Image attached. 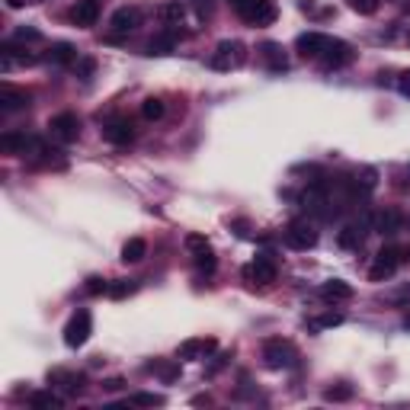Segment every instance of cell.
<instances>
[{
	"label": "cell",
	"mask_w": 410,
	"mask_h": 410,
	"mask_svg": "<svg viewBox=\"0 0 410 410\" xmlns=\"http://www.w3.org/2000/svg\"><path fill=\"white\" fill-rule=\"evenodd\" d=\"M234 10L241 16L243 23L250 26H273L276 16H279V7H276V0H234Z\"/></svg>",
	"instance_id": "1"
},
{
	"label": "cell",
	"mask_w": 410,
	"mask_h": 410,
	"mask_svg": "<svg viewBox=\"0 0 410 410\" xmlns=\"http://www.w3.org/2000/svg\"><path fill=\"white\" fill-rule=\"evenodd\" d=\"M295 359H298V350L292 346L289 340H282V337H269V340L263 343V365L266 369L279 372V369L295 365Z\"/></svg>",
	"instance_id": "2"
},
{
	"label": "cell",
	"mask_w": 410,
	"mask_h": 410,
	"mask_svg": "<svg viewBox=\"0 0 410 410\" xmlns=\"http://www.w3.org/2000/svg\"><path fill=\"white\" fill-rule=\"evenodd\" d=\"M243 61H247V48L237 38H225V42H218V48L212 55V68L231 71V68H243Z\"/></svg>",
	"instance_id": "3"
},
{
	"label": "cell",
	"mask_w": 410,
	"mask_h": 410,
	"mask_svg": "<svg viewBox=\"0 0 410 410\" xmlns=\"http://www.w3.org/2000/svg\"><path fill=\"white\" fill-rule=\"evenodd\" d=\"M90 334H93L90 311H74L71 314V320L64 324V343H68L71 350H80V346L90 340Z\"/></svg>",
	"instance_id": "4"
},
{
	"label": "cell",
	"mask_w": 410,
	"mask_h": 410,
	"mask_svg": "<svg viewBox=\"0 0 410 410\" xmlns=\"http://www.w3.org/2000/svg\"><path fill=\"white\" fill-rule=\"evenodd\" d=\"M353 61H356L353 45H346V42L334 38V42H330V48L320 55V68H324V71H343V68H350Z\"/></svg>",
	"instance_id": "5"
},
{
	"label": "cell",
	"mask_w": 410,
	"mask_h": 410,
	"mask_svg": "<svg viewBox=\"0 0 410 410\" xmlns=\"http://www.w3.org/2000/svg\"><path fill=\"white\" fill-rule=\"evenodd\" d=\"M141 26V10L138 7H119L113 16H109V42H115L119 36H129L132 29Z\"/></svg>",
	"instance_id": "6"
},
{
	"label": "cell",
	"mask_w": 410,
	"mask_h": 410,
	"mask_svg": "<svg viewBox=\"0 0 410 410\" xmlns=\"http://www.w3.org/2000/svg\"><path fill=\"white\" fill-rule=\"evenodd\" d=\"M243 279L253 282V285H273L276 282V260L273 253H260L247 269H243Z\"/></svg>",
	"instance_id": "7"
},
{
	"label": "cell",
	"mask_w": 410,
	"mask_h": 410,
	"mask_svg": "<svg viewBox=\"0 0 410 410\" xmlns=\"http://www.w3.org/2000/svg\"><path fill=\"white\" fill-rule=\"evenodd\" d=\"M48 129H52V135L58 138L61 145H71V141L80 138V119L74 113H58V115H52Z\"/></svg>",
	"instance_id": "8"
},
{
	"label": "cell",
	"mask_w": 410,
	"mask_h": 410,
	"mask_svg": "<svg viewBox=\"0 0 410 410\" xmlns=\"http://www.w3.org/2000/svg\"><path fill=\"white\" fill-rule=\"evenodd\" d=\"M38 138L26 135V132H3L0 135V151L3 154H36L38 151Z\"/></svg>",
	"instance_id": "9"
},
{
	"label": "cell",
	"mask_w": 410,
	"mask_h": 410,
	"mask_svg": "<svg viewBox=\"0 0 410 410\" xmlns=\"http://www.w3.org/2000/svg\"><path fill=\"white\" fill-rule=\"evenodd\" d=\"M397 263H401V250H397V247H381L375 266L369 269V279H372V282L391 279V276H395V269H397Z\"/></svg>",
	"instance_id": "10"
},
{
	"label": "cell",
	"mask_w": 410,
	"mask_h": 410,
	"mask_svg": "<svg viewBox=\"0 0 410 410\" xmlns=\"http://www.w3.org/2000/svg\"><path fill=\"white\" fill-rule=\"evenodd\" d=\"M285 243H289L292 250H311L314 243H318V231L308 221H292L289 228H285Z\"/></svg>",
	"instance_id": "11"
},
{
	"label": "cell",
	"mask_w": 410,
	"mask_h": 410,
	"mask_svg": "<svg viewBox=\"0 0 410 410\" xmlns=\"http://www.w3.org/2000/svg\"><path fill=\"white\" fill-rule=\"evenodd\" d=\"M99 10H103V0H77L74 7H71L68 20L74 26H80V29H90V26H97Z\"/></svg>",
	"instance_id": "12"
},
{
	"label": "cell",
	"mask_w": 410,
	"mask_h": 410,
	"mask_svg": "<svg viewBox=\"0 0 410 410\" xmlns=\"http://www.w3.org/2000/svg\"><path fill=\"white\" fill-rule=\"evenodd\" d=\"M330 42H334V38L324 36V32H302V36L295 38V48L302 58H320V55L330 48Z\"/></svg>",
	"instance_id": "13"
},
{
	"label": "cell",
	"mask_w": 410,
	"mask_h": 410,
	"mask_svg": "<svg viewBox=\"0 0 410 410\" xmlns=\"http://www.w3.org/2000/svg\"><path fill=\"white\" fill-rule=\"evenodd\" d=\"M215 350H218V340H215V337H190V340L180 343L176 356L180 359H205V356H212Z\"/></svg>",
	"instance_id": "14"
},
{
	"label": "cell",
	"mask_w": 410,
	"mask_h": 410,
	"mask_svg": "<svg viewBox=\"0 0 410 410\" xmlns=\"http://www.w3.org/2000/svg\"><path fill=\"white\" fill-rule=\"evenodd\" d=\"M369 228H372V215H365V218H359V221H353V225H346V228L340 231V247L343 250H356V247H362V241H365V234H369Z\"/></svg>",
	"instance_id": "15"
},
{
	"label": "cell",
	"mask_w": 410,
	"mask_h": 410,
	"mask_svg": "<svg viewBox=\"0 0 410 410\" xmlns=\"http://www.w3.org/2000/svg\"><path fill=\"white\" fill-rule=\"evenodd\" d=\"M103 138H106L109 145L122 148V145H132V138H135V129H132L129 119H109L103 125Z\"/></svg>",
	"instance_id": "16"
},
{
	"label": "cell",
	"mask_w": 410,
	"mask_h": 410,
	"mask_svg": "<svg viewBox=\"0 0 410 410\" xmlns=\"http://www.w3.org/2000/svg\"><path fill=\"white\" fill-rule=\"evenodd\" d=\"M26 106H29V93L13 84H0V109L3 113H16V109H26Z\"/></svg>",
	"instance_id": "17"
},
{
	"label": "cell",
	"mask_w": 410,
	"mask_h": 410,
	"mask_svg": "<svg viewBox=\"0 0 410 410\" xmlns=\"http://www.w3.org/2000/svg\"><path fill=\"white\" fill-rule=\"evenodd\" d=\"M48 385H58L61 391H68V395H80V391H84V375L68 372V369H52V372H48Z\"/></svg>",
	"instance_id": "18"
},
{
	"label": "cell",
	"mask_w": 410,
	"mask_h": 410,
	"mask_svg": "<svg viewBox=\"0 0 410 410\" xmlns=\"http://www.w3.org/2000/svg\"><path fill=\"white\" fill-rule=\"evenodd\" d=\"M260 58L266 61V68L273 71V74H282V71L289 68V58H285L282 45H276V42H263L260 45Z\"/></svg>",
	"instance_id": "19"
},
{
	"label": "cell",
	"mask_w": 410,
	"mask_h": 410,
	"mask_svg": "<svg viewBox=\"0 0 410 410\" xmlns=\"http://www.w3.org/2000/svg\"><path fill=\"white\" fill-rule=\"evenodd\" d=\"M401 212L397 208H385V212L372 215V231H379V234H397L401 231Z\"/></svg>",
	"instance_id": "20"
},
{
	"label": "cell",
	"mask_w": 410,
	"mask_h": 410,
	"mask_svg": "<svg viewBox=\"0 0 410 410\" xmlns=\"http://www.w3.org/2000/svg\"><path fill=\"white\" fill-rule=\"evenodd\" d=\"M320 298H327V302H350L353 285L343 279H327L324 285H320Z\"/></svg>",
	"instance_id": "21"
},
{
	"label": "cell",
	"mask_w": 410,
	"mask_h": 410,
	"mask_svg": "<svg viewBox=\"0 0 410 410\" xmlns=\"http://www.w3.org/2000/svg\"><path fill=\"white\" fill-rule=\"evenodd\" d=\"M48 61L52 64H77V48L71 42H55L48 48Z\"/></svg>",
	"instance_id": "22"
},
{
	"label": "cell",
	"mask_w": 410,
	"mask_h": 410,
	"mask_svg": "<svg viewBox=\"0 0 410 410\" xmlns=\"http://www.w3.org/2000/svg\"><path fill=\"white\" fill-rule=\"evenodd\" d=\"M157 16L164 20V23L180 26V23H183V16H186V7H183L180 0H167V3H160V7H157Z\"/></svg>",
	"instance_id": "23"
},
{
	"label": "cell",
	"mask_w": 410,
	"mask_h": 410,
	"mask_svg": "<svg viewBox=\"0 0 410 410\" xmlns=\"http://www.w3.org/2000/svg\"><path fill=\"white\" fill-rule=\"evenodd\" d=\"M148 253V243L141 237H129L125 247H122V263H138V260H145Z\"/></svg>",
	"instance_id": "24"
},
{
	"label": "cell",
	"mask_w": 410,
	"mask_h": 410,
	"mask_svg": "<svg viewBox=\"0 0 410 410\" xmlns=\"http://www.w3.org/2000/svg\"><path fill=\"white\" fill-rule=\"evenodd\" d=\"M29 407H36V410H58L61 407V397L55 395V391H36V395L29 397Z\"/></svg>",
	"instance_id": "25"
},
{
	"label": "cell",
	"mask_w": 410,
	"mask_h": 410,
	"mask_svg": "<svg viewBox=\"0 0 410 410\" xmlns=\"http://www.w3.org/2000/svg\"><path fill=\"white\" fill-rule=\"evenodd\" d=\"M174 45H176V32H164V36L148 42V55H167Z\"/></svg>",
	"instance_id": "26"
},
{
	"label": "cell",
	"mask_w": 410,
	"mask_h": 410,
	"mask_svg": "<svg viewBox=\"0 0 410 410\" xmlns=\"http://www.w3.org/2000/svg\"><path fill=\"white\" fill-rule=\"evenodd\" d=\"M141 115H145L148 122H157V119H164V99H157V97H148L145 103H141Z\"/></svg>",
	"instance_id": "27"
},
{
	"label": "cell",
	"mask_w": 410,
	"mask_h": 410,
	"mask_svg": "<svg viewBox=\"0 0 410 410\" xmlns=\"http://www.w3.org/2000/svg\"><path fill=\"white\" fill-rule=\"evenodd\" d=\"M343 324V314H320V318H314V320H308V330H327V327H340Z\"/></svg>",
	"instance_id": "28"
},
{
	"label": "cell",
	"mask_w": 410,
	"mask_h": 410,
	"mask_svg": "<svg viewBox=\"0 0 410 410\" xmlns=\"http://www.w3.org/2000/svg\"><path fill=\"white\" fill-rule=\"evenodd\" d=\"M129 404H135V407H164V397L151 395V391H138V395L129 397Z\"/></svg>",
	"instance_id": "29"
},
{
	"label": "cell",
	"mask_w": 410,
	"mask_h": 410,
	"mask_svg": "<svg viewBox=\"0 0 410 410\" xmlns=\"http://www.w3.org/2000/svg\"><path fill=\"white\" fill-rule=\"evenodd\" d=\"M186 250L196 257V253L212 250V243H208V237H202V234H186Z\"/></svg>",
	"instance_id": "30"
},
{
	"label": "cell",
	"mask_w": 410,
	"mask_h": 410,
	"mask_svg": "<svg viewBox=\"0 0 410 410\" xmlns=\"http://www.w3.org/2000/svg\"><path fill=\"white\" fill-rule=\"evenodd\" d=\"M327 401H350L353 397V388L350 385H337V388H327L324 391Z\"/></svg>",
	"instance_id": "31"
},
{
	"label": "cell",
	"mask_w": 410,
	"mask_h": 410,
	"mask_svg": "<svg viewBox=\"0 0 410 410\" xmlns=\"http://www.w3.org/2000/svg\"><path fill=\"white\" fill-rule=\"evenodd\" d=\"M148 372H160L164 381H174L176 375H180V365H157L154 362V365H148Z\"/></svg>",
	"instance_id": "32"
},
{
	"label": "cell",
	"mask_w": 410,
	"mask_h": 410,
	"mask_svg": "<svg viewBox=\"0 0 410 410\" xmlns=\"http://www.w3.org/2000/svg\"><path fill=\"white\" fill-rule=\"evenodd\" d=\"M135 292V285H132L129 279H115V285H109V295L113 298H125V295H132Z\"/></svg>",
	"instance_id": "33"
},
{
	"label": "cell",
	"mask_w": 410,
	"mask_h": 410,
	"mask_svg": "<svg viewBox=\"0 0 410 410\" xmlns=\"http://www.w3.org/2000/svg\"><path fill=\"white\" fill-rule=\"evenodd\" d=\"M196 266L199 269H205V273H215V253L212 250H205V253H196Z\"/></svg>",
	"instance_id": "34"
},
{
	"label": "cell",
	"mask_w": 410,
	"mask_h": 410,
	"mask_svg": "<svg viewBox=\"0 0 410 410\" xmlns=\"http://www.w3.org/2000/svg\"><path fill=\"white\" fill-rule=\"evenodd\" d=\"M359 176H362V180H356V186H362L365 192H369V190H375V183H379V174H375L372 167H365Z\"/></svg>",
	"instance_id": "35"
},
{
	"label": "cell",
	"mask_w": 410,
	"mask_h": 410,
	"mask_svg": "<svg viewBox=\"0 0 410 410\" xmlns=\"http://www.w3.org/2000/svg\"><path fill=\"white\" fill-rule=\"evenodd\" d=\"M350 7L356 10V13L369 16V13H375V10H379V0H350Z\"/></svg>",
	"instance_id": "36"
},
{
	"label": "cell",
	"mask_w": 410,
	"mask_h": 410,
	"mask_svg": "<svg viewBox=\"0 0 410 410\" xmlns=\"http://www.w3.org/2000/svg\"><path fill=\"white\" fill-rule=\"evenodd\" d=\"M13 38H16V42H38V38H42V32L32 29V26H20Z\"/></svg>",
	"instance_id": "37"
},
{
	"label": "cell",
	"mask_w": 410,
	"mask_h": 410,
	"mask_svg": "<svg viewBox=\"0 0 410 410\" xmlns=\"http://www.w3.org/2000/svg\"><path fill=\"white\" fill-rule=\"evenodd\" d=\"M84 289L90 292V295H103V292H109V285H106V279H99V276H90Z\"/></svg>",
	"instance_id": "38"
},
{
	"label": "cell",
	"mask_w": 410,
	"mask_h": 410,
	"mask_svg": "<svg viewBox=\"0 0 410 410\" xmlns=\"http://www.w3.org/2000/svg\"><path fill=\"white\" fill-rule=\"evenodd\" d=\"M93 71H97V61H93V58L77 61V77H84V80H87V77H90Z\"/></svg>",
	"instance_id": "39"
},
{
	"label": "cell",
	"mask_w": 410,
	"mask_h": 410,
	"mask_svg": "<svg viewBox=\"0 0 410 410\" xmlns=\"http://www.w3.org/2000/svg\"><path fill=\"white\" fill-rule=\"evenodd\" d=\"M397 93L410 99V71H401V74H397Z\"/></svg>",
	"instance_id": "40"
},
{
	"label": "cell",
	"mask_w": 410,
	"mask_h": 410,
	"mask_svg": "<svg viewBox=\"0 0 410 410\" xmlns=\"http://www.w3.org/2000/svg\"><path fill=\"white\" fill-rule=\"evenodd\" d=\"M228 359H231V353H221V356H215V362L208 365V375H215V372H218V369H221L225 362H228Z\"/></svg>",
	"instance_id": "41"
},
{
	"label": "cell",
	"mask_w": 410,
	"mask_h": 410,
	"mask_svg": "<svg viewBox=\"0 0 410 410\" xmlns=\"http://www.w3.org/2000/svg\"><path fill=\"white\" fill-rule=\"evenodd\" d=\"M122 385H125V381H122V379H109V381H106V385H103V388H106V391H119Z\"/></svg>",
	"instance_id": "42"
},
{
	"label": "cell",
	"mask_w": 410,
	"mask_h": 410,
	"mask_svg": "<svg viewBox=\"0 0 410 410\" xmlns=\"http://www.w3.org/2000/svg\"><path fill=\"white\" fill-rule=\"evenodd\" d=\"M7 7L10 10H20V7H26V0H7Z\"/></svg>",
	"instance_id": "43"
},
{
	"label": "cell",
	"mask_w": 410,
	"mask_h": 410,
	"mask_svg": "<svg viewBox=\"0 0 410 410\" xmlns=\"http://www.w3.org/2000/svg\"><path fill=\"white\" fill-rule=\"evenodd\" d=\"M404 327H407V330H410V318H407V320H404Z\"/></svg>",
	"instance_id": "44"
}]
</instances>
